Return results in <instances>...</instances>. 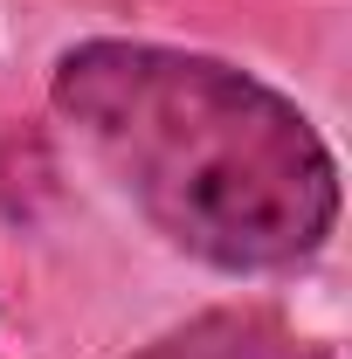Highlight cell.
Segmentation results:
<instances>
[{
    "instance_id": "7a4b0ae2",
    "label": "cell",
    "mask_w": 352,
    "mask_h": 359,
    "mask_svg": "<svg viewBox=\"0 0 352 359\" xmlns=\"http://www.w3.org/2000/svg\"><path fill=\"white\" fill-rule=\"evenodd\" d=\"M132 359H332V346L290 332L269 311H208V318L166 332L159 346H145Z\"/></svg>"
},
{
    "instance_id": "6da1fadb",
    "label": "cell",
    "mask_w": 352,
    "mask_h": 359,
    "mask_svg": "<svg viewBox=\"0 0 352 359\" xmlns=\"http://www.w3.org/2000/svg\"><path fill=\"white\" fill-rule=\"evenodd\" d=\"M48 104L180 256L290 269L339 228V159L263 76L166 42L97 35L55 55Z\"/></svg>"
}]
</instances>
